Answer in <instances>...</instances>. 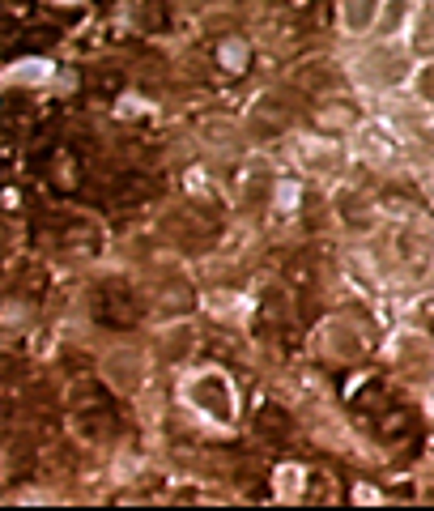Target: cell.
I'll list each match as a JSON object with an SVG mask.
<instances>
[{
  "mask_svg": "<svg viewBox=\"0 0 434 511\" xmlns=\"http://www.w3.org/2000/svg\"><path fill=\"white\" fill-rule=\"evenodd\" d=\"M90 303H94V307H90V311H94V320H98V324H107V328H132V324H137V315H141V307H137V299H132V290L119 285V281L98 285Z\"/></svg>",
  "mask_w": 434,
  "mask_h": 511,
  "instance_id": "obj_1",
  "label": "cell"
},
{
  "mask_svg": "<svg viewBox=\"0 0 434 511\" xmlns=\"http://www.w3.org/2000/svg\"><path fill=\"white\" fill-rule=\"evenodd\" d=\"M153 192H158V188H153L145 175H137V170H124V175L111 183L107 201H111V205H141V201H149V197H153Z\"/></svg>",
  "mask_w": 434,
  "mask_h": 511,
  "instance_id": "obj_2",
  "label": "cell"
},
{
  "mask_svg": "<svg viewBox=\"0 0 434 511\" xmlns=\"http://www.w3.org/2000/svg\"><path fill=\"white\" fill-rule=\"evenodd\" d=\"M192 401L196 405H204V409H209L213 413V418H230V413H235V409H230V392H226V383L217 379V375H209V379H200L196 388H192Z\"/></svg>",
  "mask_w": 434,
  "mask_h": 511,
  "instance_id": "obj_3",
  "label": "cell"
},
{
  "mask_svg": "<svg viewBox=\"0 0 434 511\" xmlns=\"http://www.w3.org/2000/svg\"><path fill=\"white\" fill-rule=\"evenodd\" d=\"M255 430H260L264 439H273V443H286L294 422H290V413L281 405H260V413H255Z\"/></svg>",
  "mask_w": 434,
  "mask_h": 511,
  "instance_id": "obj_4",
  "label": "cell"
},
{
  "mask_svg": "<svg viewBox=\"0 0 434 511\" xmlns=\"http://www.w3.org/2000/svg\"><path fill=\"white\" fill-rule=\"evenodd\" d=\"M379 434H383V439L413 434V413H408V409H396V405H383V409H379Z\"/></svg>",
  "mask_w": 434,
  "mask_h": 511,
  "instance_id": "obj_5",
  "label": "cell"
},
{
  "mask_svg": "<svg viewBox=\"0 0 434 511\" xmlns=\"http://www.w3.org/2000/svg\"><path fill=\"white\" fill-rule=\"evenodd\" d=\"M371 13H375V0H353V5H349V26L362 30L366 21H371Z\"/></svg>",
  "mask_w": 434,
  "mask_h": 511,
  "instance_id": "obj_6",
  "label": "cell"
},
{
  "mask_svg": "<svg viewBox=\"0 0 434 511\" xmlns=\"http://www.w3.org/2000/svg\"><path fill=\"white\" fill-rule=\"evenodd\" d=\"M119 72H111V68H102V72H94V77H90V86L98 90V94H111V90H119Z\"/></svg>",
  "mask_w": 434,
  "mask_h": 511,
  "instance_id": "obj_7",
  "label": "cell"
},
{
  "mask_svg": "<svg viewBox=\"0 0 434 511\" xmlns=\"http://www.w3.org/2000/svg\"><path fill=\"white\" fill-rule=\"evenodd\" d=\"M430 332H434V320H430Z\"/></svg>",
  "mask_w": 434,
  "mask_h": 511,
  "instance_id": "obj_8",
  "label": "cell"
}]
</instances>
